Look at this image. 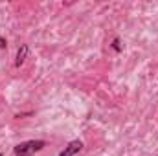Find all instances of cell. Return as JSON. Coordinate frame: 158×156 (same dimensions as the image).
Segmentation results:
<instances>
[{
	"label": "cell",
	"mask_w": 158,
	"mask_h": 156,
	"mask_svg": "<svg viewBox=\"0 0 158 156\" xmlns=\"http://www.w3.org/2000/svg\"><path fill=\"white\" fill-rule=\"evenodd\" d=\"M46 147V142L44 140H28V142H22L19 145L13 147V154L15 156H33L35 153H39Z\"/></svg>",
	"instance_id": "obj_1"
},
{
	"label": "cell",
	"mask_w": 158,
	"mask_h": 156,
	"mask_svg": "<svg viewBox=\"0 0 158 156\" xmlns=\"http://www.w3.org/2000/svg\"><path fill=\"white\" fill-rule=\"evenodd\" d=\"M81 149H83V142H81V140H74V142H70V143L59 153V156H74V154H77Z\"/></svg>",
	"instance_id": "obj_2"
},
{
	"label": "cell",
	"mask_w": 158,
	"mask_h": 156,
	"mask_svg": "<svg viewBox=\"0 0 158 156\" xmlns=\"http://www.w3.org/2000/svg\"><path fill=\"white\" fill-rule=\"evenodd\" d=\"M28 44H20L19 46V51H17V57H15V68H20L24 63H26V57H28Z\"/></svg>",
	"instance_id": "obj_3"
},
{
	"label": "cell",
	"mask_w": 158,
	"mask_h": 156,
	"mask_svg": "<svg viewBox=\"0 0 158 156\" xmlns=\"http://www.w3.org/2000/svg\"><path fill=\"white\" fill-rule=\"evenodd\" d=\"M112 48H114V51H118V53L121 51V42H119L118 37H116V39L112 40Z\"/></svg>",
	"instance_id": "obj_4"
},
{
	"label": "cell",
	"mask_w": 158,
	"mask_h": 156,
	"mask_svg": "<svg viewBox=\"0 0 158 156\" xmlns=\"http://www.w3.org/2000/svg\"><path fill=\"white\" fill-rule=\"evenodd\" d=\"M6 46H7V42H6V39H4V37H2V35H0V48H2V50H4V48H6Z\"/></svg>",
	"instance_id": "obj_5"
},
{
	"label": "cell",
	"mask_w": 158,
	"mask_h": 156,
	"mask_svg": "<svg viewBox=\"0 0 158 156\" xmlns=\"http://www.w3.org/2000/svg\"><path fill=\"white\" fill-rule=\"evenodd\" d=\"M0 156H4V154H2V153H0Z\"/></svg>",
	"instance_id": "obj_6"
}]
</instances>
